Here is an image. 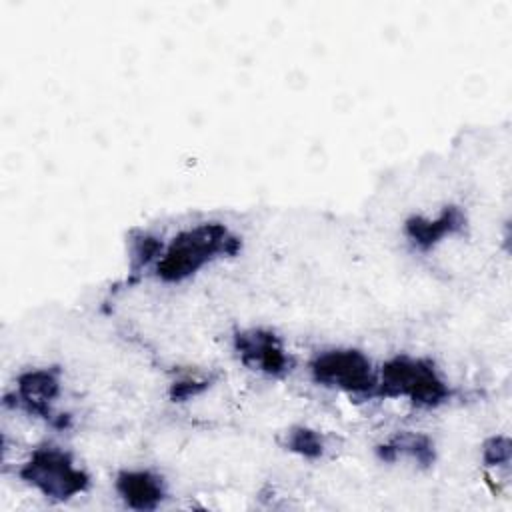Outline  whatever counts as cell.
I'll use <instances>...</instances> for the list:
<instances>
[{
	"mask_svg": "<svg viewBox=\"0 0 512 512\" xmlns=\"http://www.w3.org/2000/svg\"><path fill=\"white\" fill-rule=\"evenodd\" d=\"M58 394V380L48 370L28 372L20 378V398L32 412H50V402Z\"/></svg>",
	"mask_w": 512,
	"mask_h": 512,
	"instance_id": "8",
	"label": "cell"
},
{
	"mask_svg": "<svg viewBox=\"0 0 512 512\" xmlns=\"http://www.w3.org/2000/svg\"><path fill=\"white\" fill-rule=\"evenodd\" d=\"M236 352L240 354V360L258 372L264 374H282L290 366V358L278 340L276 334L270 330H244L236 336Z\"/></svg>",
	"mask_w": 512,
	"mask_h": 512,
	"instance_id": "5",
	"label": "cell"
},
{
	"mask_svg": "<svg viewBox=\"0 0 512 512\" xmlns=\"http://www.w3.org/2000/svg\"><path fill=\"white\" fill-rule=\"evenodd\" d=\"M288 448L294 450V452H300L302 456L312 458V456H320L322 454L324 444H322V438L314 430L300 428V430L290 432Z\"/></svg>",
	"mask_w": 512,
	"mask_h": 512,
	"instance_id": "9",
	"label": "cell"
},
{
	"mask_svg": "<svg viewBox=\"0 0 512 512\" xmlns=\"http://www.w3.org/2000/svg\"><path fill=\"white\" fill-rule=\"evenodd\" d=\"M318 384L344 390L348 394H370L378 386V374L370 358L354 348H332L320 352L312 364Z\"/></svg>",
	"mask_w": 512,
	"mask_h": 512,
	"instance_id": "4",
	"label": "cell"
},
{
	"mask_svg": "<svg viewBox=\"0 0 512 512\" xmlns=\"http://www.w3.org/2000/svg\"><path fill=\"white\" fill-rule=\"evenodd\" d=\"M20 476L46 498L66 500L86 490V474L74 466L70 454L60 448H38L20 470Z\"/></svg>",
	"mask_w": 512,
	"mask_h": 512,
	"instance_id": "3",
	"label": "cell"
},
{
	"mask_svg": "<svg viewBox=\"0 0 512 512\" xmlns=\"http://www.w3.org/2000/svg\"><path fill=\"white\" fill-rule=\"evenodd\" d=\"M376 392L408 398L418 406H436L448 398V384L430 360L396 356L378 372Z\"/></svg>",
	"mask_w": 512,
	"mask_h": 512,
	"instance_id": "2",
	"label": "cell"
},
{
	"mask_svg": "<svg viewBox=\"0 0 512 512\" xmlns=\"http://www.w3.org/2000/svg\"><path fill=\"white\" fill-rule=\"evenodd\" d=\"M118 494L130 508H156L164 496L162 480L148 470H126L116 480Z\"/></svg>",
	"mask_w": 512,
	"mask_h": 512,
	"instance_id": "6",
	"label": "cell"
},
{
	"mask_svg": "<svg viewBox=\"0 0 512 512\" xmlns=\"http://www.w3.org/2000/svg\"><path fill=\"white\" fill-rule=\"evenodd\" d=\"M510 458V444L508 438H492L486 448H484V460L490 466H500V464H508Z\"/></svg>",
	"mask_w": 512,
	"mask_h": 512,
	"instance_id": "10",
	"label": "cell"
},
{
	"mask_svg": "<svg viewBox=\"0 0 512 512\" xmlns=\"http://www.w3.org/2000/svg\"><path fill=\"white\" fill-rule=\"evenodd\" d=\"M236 248L238 240L224 224L204 222L174 236L166 250L160 252L156 272L164 282H182L212 260L234 254Z\"/></svg>",
	"mask_w": 512,
	"mask_h": 512,
	"instance_id": "1",
	"label": "cell"
},
{
	"mask_svg": "<svg viewBox=\"0 0 512 512\" xmlns=\"http://www.w3.org/2000/svg\"><path fill=\"white\" fill-rule=\"evenodd\" d=\"M464 216L458 208H446L438 214V218L416 216L406 224V234L410 240L422 248H430L440 242L444 236L454 234L462 228Z\"/></svg>",
	"mask_w": 512,
	"mask_h": 512,
	"instance_id": "7",
	"label": "cell"
}]
</instances>
